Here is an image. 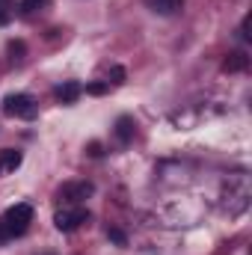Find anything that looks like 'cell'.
Returning a JSON list of instances; mask_svg holds the SVG:
<instances>
[{
    "label": "cell",
    "instance_id": "5b68a950",
    "mask_svg": "<svg viewBox=\"0 0 252 255\" xmlns=\"http://www.w3.org/2000/svg\"><path fill=\"white\" fill-rule=\"evenodd\" d=\"M21 151L18 148H0V175H9L21 166Z\"/></svg>",
    "mask_w": 252,
    "mask_h": 255
},
{
    "label": "cell",
    "instance_id": "4fadbf2b",
    "mask_svg": "<svg viewBox=\"0 0 252 255\" xmlns=\"http://www.w3.org/2000/svg\"><path fill=\"white\" fill-rule=\"evenodd\" d=\"M110 238H113V241H116V244H125V235H122V232H119V229H110Z\"/></svg>",
    "mask_w": 252,
    "mask_h": 255
},
{
    "label": "cell",
    "instance_id": "52a82bcc",
    "mask_svg": "<svg viewBox=\"0 0 252 255\" xmlns=\"http://www.w3.org/2000/svg\"><path fill=\"white\" fill-rule=\"evenodd\" d=\"M145 3H148V9L157 12V15H175V12L184 6V0H145Z\"/></svg>",
    "mask_w": 252,
    "mask_h": 255
},
{
    "label": "cell",
    "instance_id": "7c38bea8",
    "mask_svg": "<svg viewBox=\"0 0 252 255\" xmlns=\"http://www.w3.org/2000/svg\"><path fill=\"white\" fill-rule=\"evenodd\" d=\"M110 74H113V83H125V68H119V65H116Z\"/></svg>",
    "mask_w": 252,
    "mask_h": 255
},
{
    "label": "cell",
    "instance_id": "277c9868",
    "mask_svg": "<svg viewBox=\"0 0 252 255\" xmlns=\"http://www.w3.org/2000/svg\"><path fill=\"white\" fill-rule=\"evenodd\" d=\"M92 193H95V184H92V181H68V184L60 187L57 196L63 199L65 205H80V202H86Z\"/></svg>",
    "mask_w": 252,
    "mask_h": 255
},
{
    "label": "cell",
    "instance_id": "8992f818",
    "mask_svg": "<svg viewBox=\"0 0 252 255\" xmlns=\"http://www.w3.org/2000/svg\"><path fill=\"white\" fill-rule=\"evenodd\" d=\"M80 92H83V86H80L77 80H65L63 86H57V98H60L63 104H74V101L80 98Z\"/></svg>",
    "mask_w": 252,
    "mask_h": 255
},
{
    "label": "cell",
    "instance_id": "ba28073f",
    "mask_svg": "<svg viewBox=\"0 0 252 255\" xmlns=\"http://www.w3.org/2000/svg\"><path fill=\"white\" fill-rule=\"evenodd\" d=\"M116 136H119L122 142H130V136H133V122H130L127 116H122V119L116 122Z\"/></svg>",
    "mask_w": 252,
    "mask_h": 255
},
{
    "label": "cell",
    "instance_id": "3957f363",
    "mask_svg": "<svg viewBox=\"0 0 252 255\" xmlns=\"http://www.w3.org/2000/svg\"><path fill=\"white\" fill-rule=\"evenodd\" d=\"M83 223H89V211H86L83 205H65V208H60V211L54 214V226H57L60 232H74V229H80Z\"/></svg>",
    "mask_w": 252,
    "mask_h": 255
},
{
    "label": "cell",
    "instance_id": "8fae6325",
    "mask_svg": "<svg viewBox=\"0 0 252 255\" xmlns=\"http://www.w3.org/2000/svg\"><path fill=\"white\" fill-rule=\"evenodd\" d=\"M86 92H89V95H104V92H107V83H89Z\"/></svg>",
    "mask_w": 252,
    "mask_h": 255
},
{
    "label": "cell",
    "instance_id": "6da1fadb",
    "mask_svg": "<svg viewBox=\"0 0 252 255\" xmlns=\"http://www.w3.org/2000/svg\"><path fill=\"white\" fill-rule=\"evenodd\" d=\"M30 223H33V208L27 202H18L3 214V232L6 235H24Z\"/></svg>",
    "mask_w": 252,
    "mask_h": 255
},
{
    "label": "cell",
    "instance_id": "30bf717a",
    "mask_svg": "<svg viewBox=\"0 0 252 255\" xmlns=\"http://www.w3.org/2000/svg\"><path fill=\"white\" fill-rule=\"evenodd\" d=\"M223 68H226V71H241V68H247V57L238 51V54H232V57L223 63Z\"/></svg>",
    "mask_w": 252,
    "mask_h": 255
},
{
    "label": "cell",
    "instance_id": "5bb4252c",
    "mask_svg": "<svg viewBox=\"0 0 252 255\" xmlns=\"http://www.w3.org/2000/svg\"><path fill=\"white\" fill-rule=\"evenodd\" d=\"M6 21H9V12H6V9H0V27H3Z\"/></svg>",
    "mask_w": 252,
    "mask_h": 255
},
{
    "label": "cell",
    "instance_id": "9c48e42d",
    "mask_svg": "<svg viewBox=\"0 0 252 255\" xmlns=\"http://www.w3.org/2000/svg\"><path fill=\"white\" fill-rule=\"evenodd\" d=\"M48 6H51V0H21V12L24 15H36V12H42Z\"/></svg>",
    "mask_w": 252,
    "mask_h": 255
},
{
    "label": "cell",
    "instance_id": "7a4b0ae2",
    "mask_svg": "<svg viewBox=\"0 0 252 255\" xmlns=\"http://www.w3.org/2000/svg\"><path fill=\"white\" fill-rule=\"evenodd\" d=\"M3 113L12 119H36V101L24 92H12L3 98Z\"/></svg>",
    "mask_w": 252,
    "mask_h": 255
}]
</instances>
